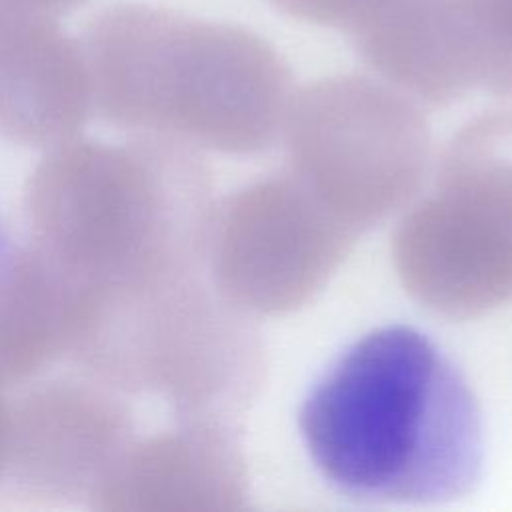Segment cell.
<instances>
[{
	"label": "cell",
	"instance_id": "1",
	"mask_svg": "<svg viewBox=\"0 0 512 512\" xmlns=\"http://www.w3.org/2000/svg\"><path fill=\"white\" fill-rule=\"evenodd\" d=\"M298 428L320 476L372 504H444L484 466L478 400L452 358L408 324L374 328L312 384Z\"/></svg>",
	"mask_w": 512,
	"mask_h": 512
},
{
	"label": "cell",
	"instance_id": "2",
	"mask_svg": "<svg viewBox=\"0 0 512 512\" xmlns=\"http://www.w3.org/2000/svg\"><path fill=\"white\" fill-rule=\"evenodd\" d=\"M80 46L92 110L106 124L194 150H268L296 90L252 30L162 6H108L86 22Z\"/></svg>",
	"mask_w": 512,
	"mask_h": 512
},
{
	"label": "cell",
	"instance_id": "3",
	"mask_svg": "<svg viewBox=\"0 0 512 512\" xmlns=\"http://www.w3.org/2000/svg\"><path fill=\"white\" fill-rule=\"evenodd\" d=\"M216 198L198 150L70 138L24 188L30 242L84 288L142 290L204 272Z\"/></svg>",
	"mask_w": 512,
	"mask_h": 512
},
{
	"label": "cell",
	"instance_id": "4",
	"mask_svg": "<svg viewBox=\"0 0 512 512\" xmlns=\"http://www.w3.org/2000/svg\"><path fill=\"white\" fill-rule=\"evenodd\" d=\"M68 358L122 394L166 402L174 416H238L258 396L266 354L254 318L206 272L144 290L80 286Z\"/></svg>",
	"mask_w": 512,
	"mask_h": 512
},
{
	"label": "cell",
	"instance_id": "5",
	"mask_svg": "<svg viewBox=\"0 0 512 512\" xmlns=\"http://www.w3.org/2000/svg\"><path fill=\"white\" fill-rule=\"evenodd\" d=\"M392 260L436 316L470 320L512 302V106L448 140L394 230Z\"/></svg>",
	"mask_w": 512,
	"mask_h": 512
},
{
	"label": "cell",
	"instance_id": "6",
	"mask_svg": "<svg viewBox=\"0 0 512 512\" xmlns=\"http://www.w3.org/2000/svg\"><path fill=\"white\" fill-rule=\"evenodd\" d=\"M280 138L286 170L356 234L406 208L432 166L420 104L358 74L294 90Z\"/></svg>",
	"mask_w": 512,
	"mask_h": 512
},
{
	"label": "cell",
	"instance_id": "7",
	"mask_svg": "<svg viewBox=\"0 0 512 512\" xmlns=\"http://www.w3.org/2000/svg\"><path fill=\"white\" fill-rule=\"evenodd\" d=\"M358 236L284 168L216 200L204 266L238 310L280 316L330 282Z\"/></svg>",
	"mask_w": 512,
	"mask_h": 512
},
{
	"label": "cell",
	"instance_id": "8",
	"mask_svg": "<svg viewBox=\"0 0 512 512\" xmlns=\"http://www.w3.org/2000/svg\"><path fill=\"white\" fill-rule=\"evenodd\" d=\"M124 394L82 374L24 390L10 402L4 482L46 506L86 504L134 434Z\"/></svg>",
	"mask_w": 512,
	"mask_h": 512
},
{
	"label": "cell",
	"instance_id": "9",
	"mask_svg": "<svg viewBox=\"0 0 512 512\" xmlns=\"http://www.w3.org/2000/svg\"><path fill=\"white\" fill-rule=\"evenodd\" d=\"M250 476L236 420L174 416L134 436L88 508L96 512H228L248 506Z\"/></svg>",
	"mask_w": 512,
	"mask_h": 512
},
{
	"label": "cell",
	"instance_id": "10",
	"mask_svg": "<svg viewBox=\"0 0 512 512\" xmlns=\"http://www.w3.org/2000/svg\"><path fill=\"white\" fill-rule=\"evenodd\" d=\"M92 112L80 40L58 18L0 0V138L48 150L80 136Z\"/></svg>",
	"mask_w": 512,
	"mask_h": 512
},
{
	"label": "cell",
	"instance_id": "11",
	"mask_svg": "<svg viewBox=\"0 0 512 512\" xmlns=\"http://www.w3.org/2000/svg\"><path fill=\"white\" fill-rule=\"evenodd\" d=\"M382 82L426 106H448L478 86L462 0H364L346 26Z\"/></svg>",
	"mask_w": 512,
	"mask_h": 512
},
{
	"label": "cell",
	"instance_id": "12",
	"mask_svg": "<svg viewBox=\"0 0 512 512\" xmlns=\"http://www.w3.org/2000/svg\"><path fill=\"white\" fill-rule=\"evenodd\" d=\"M80 284L38 246H10L0 258V386L28 384L68 358Z\"/></svg>",
	"mask_w": 512,
	"mask_h": 512
},
{
	"label": "cell",
	"instance_id": "13",
	"mask_svg": "<svg viewBox=\"0 0 512 512\" xmlns=\"http://www.w3.org/2000/svg\"><path fill=\"white\" fill-rule=\"evenodd\" d=\"M478 86L512 96V0H462Z\"/></svg>",
	"mask_w": 512,
	"mask_h": 512
},
{
	"label": "cell",
	"instance_id": "14",
	"mask_svg": "<svg viewBox=\"0 0 512 512\" xmlns=\"http://www.w3.org/2000/svg\"><path fill=\"white\" fill-rule=\"evenodd\" d=\"M292 18L318 24L346 28L364 0H268Z\"/></svg>",
	"mask_w": 512,
	"mask_h": 512
},
{
	"label": "cell",
	"instance_id": "15",
	"mask_svg": "<svg viewBox=\"0 0 512 512\" xmlns=\"http://www.w3.org/2000/svg\"><path fill=\"white\" fill-rule=\"evenodd\" d=\"M28 8H34L38 12H44L48 16L60 18L64 14H68L70 10H74L76 6L84 4L86 0H16Z\"/></svg>",
	"mask_w": 512,
	"mask_h": 512
},
{
	"label": "cell",
	"instance_id": "16",
	"mask_svg": "<svg viewBox=\"0 0 512 512\" xmlns=\"http://www.w3.org/2000/svg\"><path fill=\"white\" fill-rule=\"evenodd\" d=\"M8 428H10V402L4 398V388L0 386V486L6 474L8 460Z\"/></svg>",
	"mask_w": 512,
	"mask_h": 512
},
{
	"label": "cell",
	"instance_id": "17",
	"mask_svg": "<svg viewBox=\"0 0 512 512\" xmlns=\"http://www.w3.org/2000/svg\"><path fill=\"white\" fill-rule=\"evenodd\" d=\"M10 246L6 244V240H4V236H2V230H0V258L6 254V250H8Z\"/></svg>",
	"mask_w": 512,
	"mask_h": 512
}]
</instances>
